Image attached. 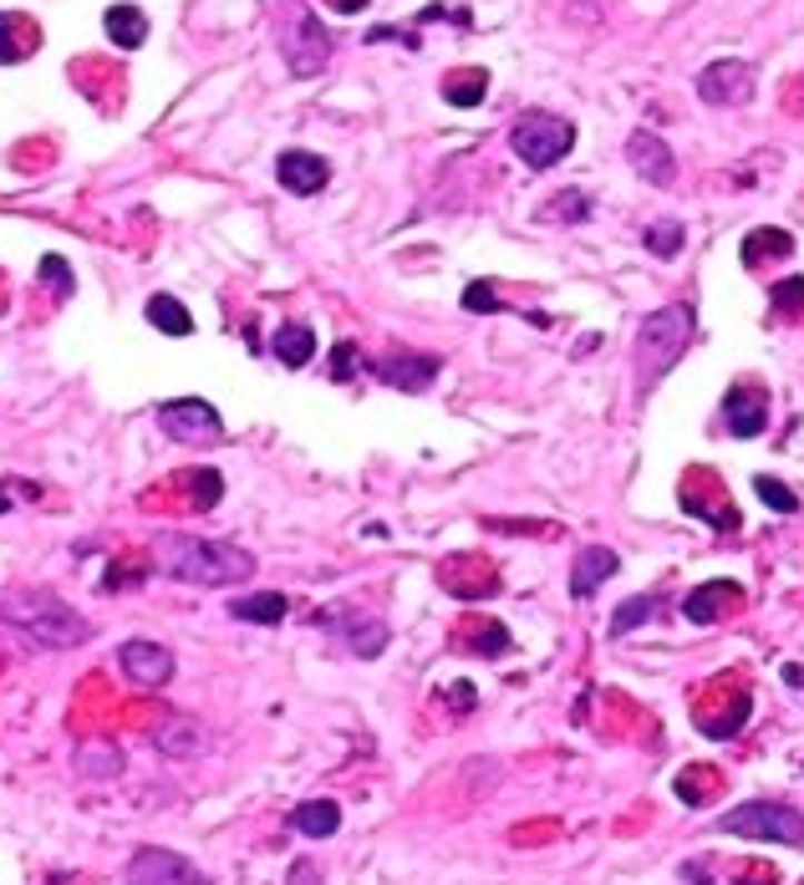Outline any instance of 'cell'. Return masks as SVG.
I'll list each match as a JSON object with an SVG mask.
<instances>
[{
	"label": "cell",
	"mask_w": 804,
	"mask_h": 885,
	"mask_svg": "<svg viewBox=\"0 0 804 885\" xmlns=\"http://www.w3.org/2000/svg\"><path fill=\"white\" fill-rule=\"evenodd\" d=\"M713 829H718V835H738V839H768V845H804V814L780 799L738 804V809L718 814Z\"/></svg>",
	"instance_id": "cell-4"
},
{
	"label": "cell",
	"mask_w": 804,
	"mask_h": 885,
	"mask_svg": "<svg viewBox=\"0 0 804 885\" xmlns=\"http://www.w3.org/2000/svg\"><path fill=\"white\" fill-rule=\"evenodd\" d=\"M102 21H108V37L118 41L122 51L143 47V37H148V16L138 11V6H112V11L102 16Z\"/></svg>",
	"instance_id": "cell-26"
},
{
	"label": "cell",
	"mask_w": 804,
	"mask_h": 885,
	"mask_svg": "<svg viewBox=\"0 0 804 885\" xmlns=\"http://www.w3.org/2000/svg\"><path fill=\"white\" fill-rule=\"evenodd\" d=\"M784 255H794L790 229H754V235L744 240V265H748V270H758L764 260H784Z\"/></svg>",
	"instance_id": "cell-25"
},
{
	"label": "cell",
	"mask_w": 804,
	"mask_h": 885,
	"mask_svg": "<svg viewBox=\"0 0 804 885\" xmlns=\"http://www.w3.org/2000/svg\"><path fill=\"white\" fill-rule=\"evenodd\" d=\"M351 371H357V341H337V347H331V377L351 382Z\"/></svg>",
	"instance_id": "cell-38"
},
{
	"label": "cell",
	"mask_w": 804,
	"mask_h": 885,
	"mask_svg": "<svg viewBox=\"0 0 804 885\" xmlns=\"http://www.w3.org/2000/svg\"><path fill=\"white\" fill-rule=\"evenodd\" d=\"M143 316H148V326H158L163 336H189L193 331L189 306H183V300H173V296H153Z\"/></svg>",
	"instance_id": "cell-27"
},
{
	"label": "cell",
	"mask_w": 804,
	"mask_h": 885,
	"mask_svg": "<svg viewBox=\"0 0 804 885\" xmlns=\"http://www.w3.org/2000/svg\"><path fill=\"white\" fill-rule=\"evenodd\" d=\"M377 377L387 387H397V392H428L438 382V357H428V351H393V357L377 361Z\"/></svg>",
	"instance_id": "cell-12"
},
{
	"label": "cell",
	"mask_w": 804,
	"mask_h": 885,
	"mask_svg": "<svg viewBox=\"0 0 804 885\" xmlns=\"http://www.w3.org/2000/svg\"><path fill=\"white\" fill-rule=\"evenodd\" d=\"M754 494L768 504V509H774V515H800V494L784 489V484L768 479V474H758V479H754Z\"/></svg>",
	"instance_id": "cell-33"
},
{
	"label": "cell",
	"mask_w": 804,
	"mask_h": 885,
	"mask_svg": "<svg viewBox=\"0 0 804 885\" xmlns=\"http://www.w3.org/2000/svg\"><path fill=\"white\" fill-rule=\"evenodd\" d=\"M337 632L347 636V646L357 652V657H367V662H373L377 652L387 646V636H393V632H387V622H377V616H347V622H337Z\"/></svg>",
	"instance_id": "cell-22"
},
{
	"label": "cell",
	"mask_w": 804,
	"mask_h": 885,
	"mask_svg": "<svg viewBox=\"0 0 804 885\" xmlns=\"http://www.w3.org/2000/svg\"><path fill=\"white\" fill-rule=\"evenodd\" d=\"M331 6H337V11H341V16H357V11H361V6H367V0H331Z\"/></svg>",
	"instance_id": "cell-42"
},
{
	"label": "cell",
	"mask_w": 804,
	"mask_h": 885,
	"mask_svg": "<svg viewBox=\"0 0 804 885\" xmlns=\"http://www.w3.org/2000/svg\"><path fill=\"white\" fill-rule=\"evenodd\" d=\"M784 683H794V687H804V667H784Z\"/></svg>",
	"instance_id": "cell-43"
},
{
	"label": "cell",
	"mask_w": 804,
	"mask_h": 885,
	"mask_svg": "<svg viewBox=\"0 0 804 885\" xmlns=\"http://www.w3.org/2000/svg\"><path fill=\"white\" fill-rule=\"evenodd\" d=\"M118 662H122V677L132 687H143V693H153V687H163L173 677L169 646H158V642H128L118 652Z\"/></svg>",
	"instance_id": "cell-11"
},
{
	"label": "cell",
	"mask_w": 804,
	"mask_h": 885,
	"mask_svg": "<svg viewBox=\"0 0 804 885\" xmlns=\"http://www.w3.org/2000/svg\"><path fill=\"white\" fill-rule=\"evenodd\" d=\"M276 179H280V189H290V193H321L326 189V179H331V168H326V158H316V153H306V148H290V153H280L276 158Z\"/></svg>",
	"instance_id": "cell-16"
},
{
	"label": "cell",
	"mask_w": 804,
	"mask_h": 885,
	"mask_svg": "<svg viewBox=\"0 0 804 885\" xmlns=\"http://www.w3.org/2000/svg\"><path fill=\"white\" fill-rule=\"evenodd\" d=\"M128 885H215V881H209L189 855H179V849L143 845L128 861Z\"/></svg>",
	"instance_id": "cell-7"
},
{
	"label": "cell",
	"mask_w": 804,
	"mask_h": 885,
	"mask_svg": "<svg viewBox=\"0 0 804 885\" xmlns=\"http://www.w3.org/2000/svg\"><path fill=\"white\" fill-rule=\"evenodd\" d=\"M703 768H708V764H697V768H687V774H683V778H677V794H683V799H703V794H708V789H713V778H708V774H703Z\"/></svg>",
	"instance_id": "cell-39"
},
{
	"label": "cell",
	"mask_w": 804,
	"mask_h": 885,
	"mask_svg": "<svg viewBox=\"0 0 804 885\" xmlns=\"http://www.w3.org/2000/svg\"><path fill=\"white\" fill-rule=\"evenodd\" d=\"M509 148L519 153L525 168H555L570 148H576V122L570 118H550V112H529L515 132H509Z\"/></svg>",
	"instance_id": "cell-6"
},
{
	"label": "cell",
	"mask_w": 804,
	"mask_h": 885,
	"mask_svg": "<svg viewBox=\"0 0 804 885\" xmlns=\"http://www.w3.org/2000/svg\"><path fill=\"white\" fill-rule=\"evenodd\" d=\"M41 276H47V286L57 290V296H72V270H67L61 255H47V260H41Z\"/></svg>",
	"instance_id": "cell-36"
},
{
	"label": "cell",
	"mask_w": 804,
	"mask_h": 885,
	"mask_svg": "<svg viewBox=\"0 0 804 885\" xmlns=\"http://www.w3.org/2000/svg\"><path fill=\"white\" fill-rule=\"evenodd\" d=\"M464 311H484V316L499 311V296H494L489 280H474V286L464 290Z\"/></svg>",
	"instance_id": "cell-37"
},
{
	"label": "cell",
	"mask_w": 804,
	"mask_h": 885,
	"mask_svg": "<svg viewBox=\"0 0 804 885\" xmlns=\"http://www.w3.org/2000/svg\"><path fill=\"white\" fill-rule=\"evenodd\" d=\"M276 357L286 361L290 371H300L306 361L316 357V331H311L306 321H286V326L276 331Z\"/></svg>",
	"instance_id": "cell-23"
},
{
	"label": "cell",
	"mask_w": 804,
	"mask_h": 885,
	"mask_svg": "<svg viewBox=\"0 0 804 885\" xmlns=\"http://www.w3.org/2000/svg\"><path fill=\"white\" fill-rule=\"evenodd\" d=\"M6 509H11V494H6V489H0V515H6Z\"/></svg>",
	"instance_id": "cell-44"
},
{
	"label": "cell",
	"mask_w": 804,
	"mask_h": 885,
	"mask_svg": "<svg viewBox=\"0 0 804 885\" xmlns=\"http://www.w3.org/2000/svg\"><path fill=\"white\" fill-rule=\"evenodd\" d=\"M158 565L183 586H235V580H245L255 570V560L240 545H219V539H193V535H158Z\"/></svg>",
	"instance_id": "cell-1"
},
{
	"label": "cell",
	"mask_w": 804,
	"mask_h": 885,
	"mask_svg": "<svg viewBox=\"0 0 804 885\" xmlns=\"http://www.w3.org/2000/svg\"><path fill=\"white\" fill-rule=\"evenodd\" d=\"M280 57L296 77H316L331 57V37L316 11H306L300 0H280Z\"/></svg>",
	"instance_id": "cell-5"
},
{
	"label": "cell",
	"mask_w": 804,
	"mask_h": 885,
	"mask_svg": "<svg viewBox=\"0 0 804 885\" xmlns=\"http://www.w3.org/2000/svg\"><path fill=\"white\" fill-rule=\"evenodd\" d=\"M311 881H316L311 865H296V871H290V885H311Z\"/></svg>",
	"instance_id": "cell-41"
},
{
	"label": "cell",
	"mask_w": 804,
	"mask_h": 885,
	"mask_svg": "<svg viewBox=\"0 0 804 885\" xmlns=\"http://www.w3.org/2000/svg\"><path fill=\"white\" fill-rule=\"evenodd\" d=\"M586 215H590V203H586V193H576V189L555 193V203H545V209H540L545 225H580Z\"/></svg>",
	"instance_id": "cell-30"
},
{
	"label": "cell",
	"mask_w": 804,
	"mask_h": 885,
	"mask_svg": "<svg viewBox=\"0 0 804 885\" xmlns=\"http://www.w3.org/2000/svg\"><path fill=\"white\" fill-rule=\"evenodd\" d=\"M768 306H774V316H794V311H804V276L780 280V286L768 290Z\"/></svg>",
	"instance_id": "cell-34"
},
{
	"label": "cell",
	"mask_w": 804,
	"mask_h": 885,
	"mask_svg": "<svg viewBox=\"0 0 804 885\" xmlns=\"http://www.w3.org/2000/svg\"><path fill=\"white\" fill-rule=\"evenodd\" d=\"M290 825H296L306 839H331L341 829V809L331 799H306L296 814H290Z\"/></svg>",
	"instance_id": "cell-20"
},
{
	"label": "cell",
	"mask_w": 804,
	"mask_h": 885,
	"mask_svg": "<svg viewBox=\"0 0 804 885\" xmlns=\"http://www.w3.org/2000/svg\"><path fill=\"white\" fill-rule=\"evenodd\" d=\"M652 616H657V596H632V600H622V606H616V616H612V636L636 632V626L652 622Z\"/></svg>",
	"instance_id": "cell-31"
},
{
	"label": "cell",
	"mask_w": 804,
	"mask_h": 885,
	"mask_svg": "<svg viewBox=\"0 0 804 885\" xmlns=\"http://www.w3.org/2000/svg\"><path fill=\"white\" fill-rule=\"evenodd\" d=\"M158 428L179 442H215L219 432H225V422H219V412L205 397H179V402L158 407Z\"/></svg>",
	"instance_id": "cell-9"
},
{
	"label": "cell",
	"mask_w": 804,
	"mask_h": 885,
	"mask_svg": "<svg viewBox=\"0 0 804 885\" xmlns=\"http://www.w3.org/2000/svg\"><path fill=\"white\" fill-rule=\"evenodd\" d=\"M0 622L11 626V632H21L26 642L37 646H82L87 636H92V622L87 616H77L72 606L61 596H51V590H11V596L0 600Z\"/></svg>",
	"instance_id": "cell-2"
},
{
	"label": "cell",
	"mask_w": 804,
	"mask_h": 885,
	"mask_svg": "<svg viewBox=\"0 0 804 885\" xmlns=\"http://www.w3.org/2000/svg\"><path fill=\"white\" fill-rule=\"evenodd\" d=\"M697 336V316L693 306H662L642 321L636 331V382L642 387H657L667 371L683 361V351L693 347Z\"/></svg>",
	"instance_id": "cell-3"
},
{
	"label": "cell",
	"mask_w": 804,
	"mask_h": 885,
	"mask_svg": "<svg viewBox=\"0 0 804 885\" xmlns=\"http://www.w3.org/2000/svg\"><path fill=\"white\" fill-rule=\"evenodd\" d=\"M733 606H744V586H738V580H703L697 590H687L683 616L693 626H713L723 610H733Z\"/></svg>",
	"instance_id": "cell-14"
},
{
	"label": "cell",
	"mask_w": 804,
	"mask_h": 885,
	"mask_svg": "<svg viewBox=\"0 0 804 885\" xmlns=\"http://www.w3.org/2000/svg\"><path fill=\"white\" fill-rule=\"evenodd\" d=\"M37 47H41V26L31 21V16H21V11H0V61H6V67L26 61Z\"/></svg>",
	"instance_id": "cell-18"
},
{
	"label": "cell",
	"mask_w": 804,
	"mask_h": 885,
	"mask_svg": "<svg viewBox=\"0 0 804 885\" xmlns=\"http://www.w3.org/2000/svg\"><path fill=\"white\" fill-rule=\"evenodd\" d=\"M616 570H622L616 550H606V545H586V550L576 555V565H570V596L590 600V596H596V586H606Z\"/></svg>",
	"instance_id": "cell-17"
},
{
	"label": "cell",
	"mask_w": 804,
	"mask_h": 885,
	"mask_svg": "<svg viewBox=\"0 0 804 885\" xmlns=\"http://www.w3.org/2000/svg\"><path fill=\"white\" fill-rule=\"evenodd\" d=\"M158 748L163 754H193L199 748V728L193 723H169V728H158Z\"/></svg>",
	"instance_id": "cell-35"
},
{
	"label": "cell",
	"mask_w": 804,
	"mask_h": 885,
	"mask_svg": "<svg viewBox=\"0 0 804 885\" xmlns=\"http://www.w3.org/2000/svg\"><path fill=\"white\" fill-rule=\"evenodd\" d=\"M484 92H489V72L484 67H458L454 77H444V97L454 108H479Z\"/></svg>",
	"instance_id": "cell-24"
},
{
	"label": "cell",
	"mask_w": 804,
	"mask_h": 885,
	"mask_svg": "<svg viewBox=\"0 0 804 885\" xmlns=\"http://www.w3.org/2000/svg\"><path fill=\"white\" fill-rule=\"evenodd\" d=\"M626 158H632L636 173H642L647 183H657V189H667V183L677 179V158H673V148L662 143L657 132H632V143H626Z\"/></svg>",
	"instance_id": "cell-15"
},
{
	"label": "cell",
	"mask_w": 804,
	"mask_h": 885,
	"mask_svg": "<svg viewBox=\"0 0 804 885\" xmlns=\"http://www.w3.org/2000/svg\"><path fill=\"white\" fill-rule=\"evenodd\" d=\"M448 697H454L458 713H468V707H474V683H454V693H448Z\"/></svg>",
	"instance_id": "cell-40"
},
{
	"label": "cell",
	"mask_w": 804,
	"mask_h": 885,
	"mask_svg": "<svg viewBox=\"0 0 804 885\" xmlns=\"http://www.w3.org/2000/svg\"><path fill=\"white\" fill-rule=\"evenodd\" d=\"M179 484H183L193 509H215L219 494H225V479H219L215 468H189V474H179Z\"/></svg>",
	"instance_id": "cell-29"
},
{
	"label": "cell",
	"mask_w": 804,
	"mask_h": 885,
	"mask_svg": "<svg viewBox=\"0 0 804 885\" xmlns=\"http://www.w3.org/2000/svg\"><path fill=\"white\" fill-rule=\"evenodd\" d=\"M677 499H683L687 515H697L703 525H713L718 535H738V509H733L728 499L718 494V479H713V468H693V474H683V489H677Z\"/></svg>",
	"instance_id": "cell-8"
},
{
	"label": "cell",
	"mask_w": 804,
	"mask_h": 885,
	"mask_svg": "<svg viewBox=\"0 0 804 885\" xmlns=\"http://www.w3.org/2000/svg\"><path fill=\"white\" fill-rule=\"evenodd\" d=\"M458 646H464V652H479V657H505L509 626H499L494 616H468V622L458 626Z\"/></svg>",
	"instance_id": "cell-19"
},
{
	"label": "cell",
	"mask_w": 804,
	"mask_h": 885,
	"mask_svg": "<svg viewBox=\"0 0 804 885\" xmlns=\"http://www.w3.org/2000/svg\"><path fill=\"white\" fill-rule=\"evenodd\" d=\"M642 240H647V250L657 255V260H673V255L683 250L687 229L677 225V219H662V225H647V235H642Z\"/></svg>",
	"instance_id": "cell-32"
},
{
	"label": "cell",
	"mask_w": 804,
	"mask_h": 885,
	"mask_svg": "<svg viewBox=\"0 0 804 885\" xmlns=\"http://www.w3.org/2000/svg\"><path fill=\"white\" fill-rule=\"evenodd\" d=\"M77 768H82L87 778H108L122 768V748L118 743H82V748H77Z\"/></svg>",
	"instance_id": "cell-28"
},
{
	"label": "cell",
	"mask_w": 804,
	"mask_h": 885,
	"mask_svg": "<svg viewBox=\"0 0 804 885\" xmlns=\"http://www.w3.org/2000/svg\"><path fill=\"white\" fill-rule=\"evenodd\" d=\"M290 600L280 596V590H260V596H240L235 606H229V616L235 622H255V626H280L286 622Z\"/></svg>",
	"instance_id": "cell-21"
},
{
	"label": "cell",
	"mask_w": 804,
	"mask_h": 885,
	"mask_svg": "<svg viewBox=\"0 0 804 885\" xmlns=\"http://www.w3.org/2000/svg\"><path fill=\"white\" fill-rule=\"evenodd\" d=\"M754 67L748 61H713V67H703L697 72V97L703 102H713V108H744L748 97H754Z\"/></svg>",
	"instance_id": "cell-10"
},
{
	"label": "cell",
	"mask_w": 804,
	"mask_h": 885,
	"mask_svg": "<svg viewBox=\"0 0 804 885\" xmlns=\"http://www.w3.org/2000/svg\"><path fill=\"white\" fill-rule=\"evenodd\" d=\"M723 422H728L733 438H758V432L768 428V397L748 382L728 387V397H723Z\"/></svg>",
	"instance_id": "cell-13"
}]
</instances>
